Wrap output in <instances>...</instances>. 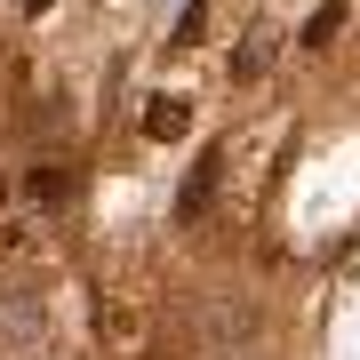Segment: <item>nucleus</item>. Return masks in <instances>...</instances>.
<instances>
[{
    "label": "nucleus",
    "instance_id": "1",
    "mask_svg": "<svg viewBox=\"0 0 360 360\" xmlns=\"http://www.w3.org/2000/svg\"><path fill=\"white\" fill-rule=\"evenodd\" d=\"M217 176H224V153H200L193 184L176 193V224H200V217H208V200H217Z\"/></svg>",
    "mask_w": 360,
    "mask_h": 360
},
{
    "label": "nucleus",
    "instance_id": "2",
    "mask_svg": "<svg viewBox=\"0 0 360 360\" xmlns=\"http://www.w3.org/2000/svg\"><path fill=\"white\" fill-rule=\"evenodd\" d=\"M184 129H193V104H184V96H153V104H144V136H153V144H176Z\"/></svg>",
    "mask_w": 360,
    "mask_h": 360
},
{
    "label": "nucleus",
    "instance_id": "3",
    "mask_svg": "<svg viewBox=\"0 0 360 360\" xmlns=\"http://www.w3.org/2000/svg\"><path fill=\"white\" fill-rule=\"evenodd\" d=\"M336 32H345V8H336V0H328V8H321V16H312V25H304V49H328Z\"/></svg>",
    "mask_w": 360,
    "mask_h": 360
},
{
    "label": "nucleus",
    "instance_id": "4",
    "mask_svg": "<svg viewBox=\"0 0 360 360\" xmlns=\"http://www.w3.org/2000/svg\"><path fill=\"white\" fill-rule=\"evenodd\" d=\"M25 193H32V200H56V193H65V168H56V160H49V168H32Z\"/></svg>",
    "mask_w": 360,
    "mask_h": 360
},
{
    "label": "nucleus",
    "instance_id": "5",
    "mask_svg": "<svg viewBox=\"0 0 360 360\" xmlns=\"http://www.w3.org/2000/svg\"><path fill=\"white\" fill-rule=\"evenodd\" d=\"M200 25H208V0H193V8H184V25H176V49H184V40H200Z\"/></svg>",
    "mask_w": 360,
    "mask_h": 360
},
{
    "label": "nucleus",
    "instance_id": "6",
    "mask_svg": "<svg viewBox=\"0 0 360 360\" xmlns=\"http://www.w3.org/2000/svg\"><path fill=\"white\" fill-rule=\"evenodd\" d=\"M8 8H16V16H49V0H8Z\"/></svg>",
    "mask_w": 360,
    "mask_h": 360
}]
</instances>
